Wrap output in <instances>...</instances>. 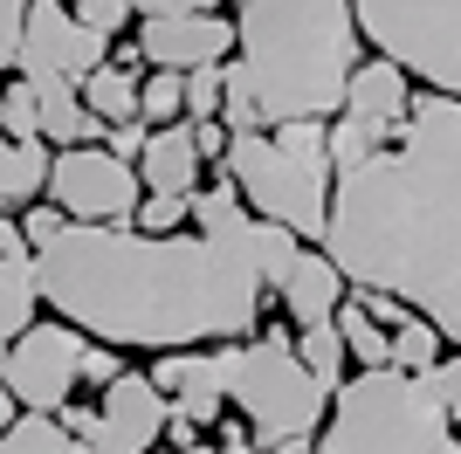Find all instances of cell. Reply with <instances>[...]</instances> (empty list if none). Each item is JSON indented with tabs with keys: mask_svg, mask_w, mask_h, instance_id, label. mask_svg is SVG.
I'll return each instance as SVG.
<instances>
[{
	"mask_svg": "<svg viewBox=\"0 0 461 454\" xmlns=\"http://www.w3.org/2000/svg\"><path fill=\"white\" fill-rule=\"evenodd\" d=\"M49 200L69 221H131L145 200V179L111 145H62L49 166Z\"/></svg>",
	"mask_w": 461,
	"mask_h": 454,
	"instance_id": "10",
	"label": "cell"
},
{
	"mask_svg": "<svg viewBox=\"0 0 461 454\" xmlns=\"http://www.w3.org/2000/svg\"><path fill=\"white\" fill-rule=\"evenodd\" d=\"M379 145H393L385 132H372L366 117H351V111H338L330 117V172H358L372 159Z\"/></svg>",
	"mask_w": 461,
	"mask_h": 454,
	"instance_id": "25",
	"label": "cell"
},
{
	"mask_svg": "<svg viewBox=\"0 0 461 454\" xmlns=\"http://www.w3.org/2000/svg\"><path fill=\"white\" fill-rule=\"evenodd\" d=\"M145 138H152V124H145V117H124V124H111V132H104V145H111L117 159H131V166H138Z\"/></svg>",
	"mask_w": 461,
	"mask_h": 454,
	"instance_id": "35",
	"label": "cell"
},
{
	"mask_svg": "<svg viewBox=\"0 0 461 454\" xmlns=\"http://www.w3.org/2000/svg\"><path fill=\"white\" fill-rule=\"evenodd\" d=\"M0 132L41 138V90L28 83V76H14V83H7V96H0Z\"/></svg>",
	"mask_w": 461,
	"mask_h": 454,
	"instance_id": "28",
	"label": "cell"
},
{
	"mask_svg": "<svg viewBox=\"0 0 461 454\" xmlns=\"http://www.w3.org/2000/svg\"><path fill=\"white\" fill-rule=\"evenodd\" d=\"M427 378H434V393H441V406L455 413V427H461V344H455V351H447V359L434 365Z\"/></svg>",
	"mask_w": 461,
	"mask_h": 454,
	"instance_id": "32",
	"label": "cell"
},
{
	"mask_svg": "<svg viewBox=\"0 0 461 454\" xmlns=\"http://www.w3.org/2000/svg\"><path fill=\"white\" fill-rule=\"evenodd\" d=\"M317 454H461V427L427 372L372 365L330 386Z\"/></svg>",
	"mask_w": 461,
	"mask_h": 454,
	"instance_id": "4",
	"label": "cell"
},
{
	"mask_svg": "<svg viewBox=\"0 0 461 454\" xmlns=\"http://www.w3.org/2000/svg\"><path fill=\"white\" fill-rule=\"evenodd\" d=\"M131 227H145V234H179V227H193V193H145Z\"/></svg>",
	"mask_w": 461,
	"mask_h": 454,
	"instance_id": "27",
	"label": "cell"
},
{
	"mask_svg": "<svg viewBox=\"0 0 461 454\" xmlns=\"http://www.w3.org/2000/svg\"><path fill=\"white\" fill-rule=\"evenodd\" d=\"M345 268L330 262V248L317 241V248H296V262H289V276L276 283V303H283V317L303 331V323H324V317H338V303H345Z\"/></svg>",
	"mask_w": 461,
	"mask_h": 454,
	"instance_id": "14",
	"label": "cell"
},
{
	"mask_svg": "<svg viewBox=\"0 0 461 454\" xmlns=\"http://www.w3.org/2000/svg\"><path fill=\"white\" fill-rule=\"evenodd\" d=\"M138 83H145V69H124V62H96V69L83 76L77 90H83V104H90L104 124H124V117H138Z\"/></svg>",
	"mask_w": 461,
	"mask_h": 454,
	"instance_id": "20",
	"label": "cell"
},
{
	"mask_svg": "<svg viewBox=\"0 0 461 454\" xmlns=\"http://www.w3.org/2000/svg\"><path fill=\"white\" fill-rule=\"evenodd\" d=\"M35 310H41L35 255H0V359H7V344L35 323Z\"/></svg>",
	"mask_w": 461,
	"mask_h": 454,
	"instance_id": "19",
	"label": "cell"
},
{
	"mask_svg": "<svg viewBox=\"0 0 461 454\" xmlns=\"http://www.w3.org/2000/svg\"><path fill=\"white\" fill-rule=\"evenodd\" d=\"M221 90H228V69H221V62L186 69V117H221Z\"/></svg>",
	"mask_w": 461,
	"mask_h": 454,
	"instance_id": "29",
	"label": "cell"
},
{
	"mask_svg": "<svg viewBox=\"0 0 461 454\" xmlns=\"http://www.w3.org/2000/svg\"><path fill=\"white\" fill-rule=\"evenodd\" d=\"M83 351H90V338H83L69 317L28 323V331L7 344L0 378H7V393H14L28 413H62L69 393H77V378H83Z\"/></svg>",
	"mask_w": 461,
	"mask_h": 454,
	"instance_id": "9",
	"label": "cell"
},
{
	"mask_svg": "<svg viewBox=\"0 0 461 454\" xmlns=\"http://www.w3.org/2000/svg\"><path fill=\"white\" fill-rule=\"evenodd\" d=\"M138 117L145 124H179L186 117V69H152L138 83Z\"/></svg>",
	"mask_w": 461,
	"mask_h": 454,
	"instance_id": "26",
	"label": "cell"
},
{
	"mask_svg": "<svg viewBox=\"0 0 461 454\" xmlns=\"http://www.w3.org/2000/svg\"><path fill=\"white\" fill-rule=\"evenodd\" d=\"M186 454H221V448H207V440H193V448H186Z\"/></svg>",
	"mask_w": 461,
	"mask_h": 454,
	"instance_id": "43",
	"label": "cell"
},
{
	"mask_svg": "<svg viewBox=\"0 0 461 454\" xmlns=\"http://www.w3.org/2000/svg\"><path fill=\"white\" fill-rule=\"evenodd\" d=\"M221 0H131V14L145 21V14H213Z\"/></svg>",
	"mask_w": 461,
	"mask_h": 454,
	"instance_id": "37",
	"label": "cell"
},
{
	"mask_svg": "<svg viewBox=\"0 0 461 454\" xmlns=\"http://www.w3.org/2000/svg\"><path fill=\"white\" fill-rule=\"evenodd\" d=\"M152 378H158V393L173 399L186 420H221L228 413V378H221V359H213V344H186V351H158V365H152Z\"/></svg>",
	"mask_w": 461,
	"mask_h": 454,
	"instance_id": "13",
	"label": "cell"
},
{
	"mask_svg": "<svg viewBox=\"0 0 461 454\" xmlns=\"http://www.w3.org/2000/svg\"><path fill=\"white\" fill-rule=\"evenodd\" d=\"M49 166H56L49 138H14V132H0V207L21 213L28 200H41V193H49Z\"/></svg>",
	"mask_w": 461,
	"mask_h": 454,
	"instance_id": "17",
	"label": "cell"
},
{
	"mask_svg": "<svg viewBox=\"0 0 461 454\" xmlns=\"http://www.w3.org/2000/svg\"><path fill=\"white\" fill-rule=\"evenodd\" d=\"M413 76L400 69L393 56H372V62H358L351 69V90H345V111L351 117H366L372 132H385V138H400V124L413 117Z\"/></svg>",
	"mask_w": 461,
	"mask_h": 454,
	"instance_id": "15",
	"label": "cell"
},
{
	"mask_svg": "<svg viewBox=\"0 0 461 454\" xmlns=\"http://www.w3.org/2000/svg\"><path fill=\"white\" fill-rule=\"evenodd\" d=\"M14 420H21V399L7 393V378H0V434H7V427H14Z\"/></svg>",
	"mask_w": 461,
	"mask_h": 454,
	"instance_id": "41",
	"label": "cell"
},
{
	"mask_svg": "<svg viewBox=\"0 0 461 454\" xmlns=\"http://www.w3.org/2000/svg\"><path fill=\"white\" fill-rule=\"evenodd\" d=\"M221 166L234 172V186L262 221L303 234V241H324L330 221V117H289V124H269V132H234L228 159Z\"/></svg>",
	"mask_w": 461,
	"mask_h": 454,
	"instance_id": "5",
	"label": "cell"
},
{
	"mask_svg": "<svg viewBox=\"0 0 461 454\" xmlns=\"http://www.w3.org/2000/svg\"><path fill=\"white\" fill-rule=\"evenodd\" d=\"M166 440H173V454H186L193 440H200V420H186V413L173 406V413H166Z\"/></svg>",
	"mask_w": 461,
	"mask_h": 454,
	"instance_id": "39",
	"label": "cell"
},
{
	"mask_svg": "<svg viewBox=\"0 0 461 454\" xmlns=\"http://www.w3.org/2000/svg\"><path fill=\"white\" fill-rule=\"evenodd\" d=\"M0 255H35L28 234H21V213H7V207H0Z\"/></svg>",
	"mask_w": 461,
	"mask_h": 454,
	"instance_id": "40",
	"label": "cell"
},
{
	"mask_svg": "<svg viewBox=\"0 0 461 454\" xmlns=\"http://www.w3.org/2000/svg\"><path fill=\"white\" fill-rule=\"evenodd\" d=\"M0 96H7V83H0Z\"/></svg>",
	"mask_w": 461,
	"mask_h": 454,
	"instance_id": "45",
	"label": "cell"
},
{
	"mask_svg": "<svg viewBox=\"0 0 461 454\" xmlns=\"http://www.w3.org/2000/svg\"><path fill=\"white\" fill-rule=\"evenodd\" d=\"M234 35H241L234 62L249 69L269 124L345 111L358 41H366L351 0H241Z\"/></svg>",
	"mask_w": 461,
	"mask_h": 454,
	"instance_id": "3",
	"label": "cell"
},
{
	"mask_svg": "<svg viewBox=\"0 0 461 454\" xmlns=\"http://www.w3.org/2000/svg\"><path fill=\"white\" fill-rule=\"evenodd\" d=\"M338 331H345V351L358 372H372V365H393V331H385L379 317H372L366 303L345 289V303H338Z\"/></svg>",
	"mask_w": 461,
	"mask_h": 454,
	"instance_id": "21",
	"label": "cell"
},
{
	"mask_svg": "<svg viewBox=\"0 0 461 454\" xmlns=\"http://www.w3.org/2000/svg\"><path fill=\"white\" fill-rule=\"evenodd\" d=\"M358 35L413 83L461 96V0H351Z\"/></svg>",
	"mask_w": 461,
	"mask_h": 454,
	"instance_id": "7",
	"label": "cell"
},
{
	"mask_svg": "<svg viewBox=\"0 0 461 454\" xmlns=\"http://www.w3.org/2000/svg\"><path fill=\"white\" fill-rule=\"evenodd\" d=\"M200 172H207V159H200V145H193V117H179V124H152V138H145V151H138V179H145V193H193V186H200Z\"/></svg>",
	"mask_w": 461,
	"mask_h": 454,
	"instance_id": "16",
	"label": "cell"
},
{
	"mask_svg": "<svg viewBox=\"0 0 461 454\" xmlns=\"http://www.w3.org/2000/svg\"><path fill=\"white\" fill-rule=\"evenodd\" d=\"M117 372H124L117 344H96V338H90V351H83V386H96V393H104V386H111Z\"/></svg>",
	"mask_w": 461,
	"mask_h": 454,
	"instance_id": "33",
	"label": "cell"
},
{
	"mask_svg": "<svg viewBox=\"0 0 461 454\" xmlns=\"http://www.w3.org/2000/svg\"><path fill=\"white\" fill-rule=\"evenodd\" d=\"M21 35H28V0H0V69H21Z\"/></svg>",
	"mask_w": 461,
	"mask_h": 454,
	"instance_id": "31",
	"label": "cell"
},
{
	"mask_svg": "<svg viewBox=\"0 0 461 454\" xmlns=\"http://www.w3.org/2000/svg\"><path fill=\"white\" fill-rule=\"evenodd\" d=\"M234 21L213 7V14H145L138 28V49L152 69H200V62H228L234 56Z\"/></svg>",
	"mask_w": 461,
	"mask_h": 454,
	"instance_id": "12",
	"label": "cell"
},
{
	"mask_svg": "<svg viewBox=\"0 0 461 454\" xmlns=\"http://www.w3.org/2000/svg\"><path fill=\"white\" fill-rule=\"evenodd\" d=\"M324 248L351 289H393L461 344V96L420 90L393 145L338 172Z\"/></svg>",
	"mask_w": 461,
	"mask_h": 454,
	"instance_id": "2",
	"label": "cell"
},
{
	"mask_svg": "<svg viewBox=\"0 0 461 454\" xmlns=\"http://www.w3.org/2000/svg\"><path fill=\"white\" fill-rule=\"evenodd\" d=\"M69 440L77 434H69L62 413H28V406H21V420L0 434V454H69Z\"/></svg>",
	"mask_w": 461,
	"mask_h": 454,
	"instance_id": "23",
	"label": "cell"
},
{
	"mask_svg": "<svg viewBox=\"0 0 461 454\" xmlns=\"http://www.w3.org/2000/svg\"><path fill=\"white\" fill-rule=\"evenodd\" d=\"M69 454H90V440H69Z\"/></svg>",
	"mask_w": 461,
	"mask_h": 454,
	"instance_id": "44",
	"label": "cell"
},
{
	"mask_svg": "<svg viewBox=\"0 0 461 454\" xmlns=\"http://www.w3.org/2000/svg\"><path fill=\"white\" fill-rule=\"evenodd\" d=\"M77 14L104 35H117V28H131V0H77Z\"/></svg>",
	"mask_w": 461,
	"mask_h": 454,
	"instance_id": "34",
	"label": "cell"
},
{
	"mask_svg": "<svg viewBox=\"0 0 461 454\" xmlns=\"http://www.w3.org/2000/svg\"><path fill=\"white\" fill-rule=\"evenodd\" d=\"M262 241V213L179 234H145L131 221H69L49 248H35V276L41 303L62 310L83 338L117 351H186L255 338V317L276 296Z\"/></svg>",
	"mask_w": 461,
	"mask_h": 454,
	"instance_id": "1",
	"label": "cell"
},
{
	"mask_svg": "<svg viewBox=\"0 0 461 454\" xmlns=\"http://www.w3.org/2000/svg\"><path fill=\"white\" fill-rule=\"evenodd\" d=\"M166 413H173V399L158 393L152 372H117L96 406H77V399L62 406L69 434L90 440V454H152L166 440Z\"/></svg>",
	"mask_w": 461,
	"mask_h": 454,
	"instance_id": "8",
	"label": "cell"
},
{
	"mask_svg": "<svg viewBox=\"0 0 461 454\" xmlns=\"http://www.w3.org/2000/svg\"><path fill=\"white\" fill-rule=\"evenodd\" d=\"M228 124H221V117H193V145H200V159H207V166H221V159H228Z\"/></svg>",
	"mask_w": 461,
	"mask_h": 454,
	"instance_id": "36",
	"label": "cell"
},
{
	"mask_svg": "<svg viewBox=\"0 0 461 454\" xmlns=\"http://www.w3.org/2000/svg\"><path fill=\"white\" fill-rule=\"evenodd\" d=\"M35 90H41V138H49V145H96V138L111 132V124L83 104L77 83H35Z\"/></svg>",
	"mask_w": 461,
	"mask_h": 454,
	"instance_id": "18",
	"label": "cell"
},
{
	"mask_svg": "<svg viewBox=\"0 0 461 454\" xmlns=\"http://www.w3.org/2000/svg\"><path fill=\"white\" fill-rule=\"evenodd\" d=\"M62 227H69V213H62L56 200H49V193L21 207V234H28V248H49V241H56V234H62Z\"/></svg>",
	"mask_w": 461,
	"mask_h": 454,
	"instance_id": "30",
	"label": "cell"
},
{
	"mask_svg": "<svg viewBox=\"0 0 461 454\" xmlns=\"http://www.w3.org/2000/svg\"><path fill=\"white\" fill-rule=\"evenodd\" d=\"M221 454H262V440H255L249 420H221Z\"/></svg>",
	"mask_w": 461,
	"mask_h": 454,
	"instance_id": "38",
	"label": "cell"
},
{
	"mask_svg": "<svg viewBox=\"0 0 461 454\" xmlns=\"http://www.w3.org/2000/svg\"><path fill=\"white\" fill-rule=\"evenodd\" d=\"M262 454H317V434H296V440H276V448H262Z\"/></svg>",
	"mask_w": 461,
	"mask_h": 454,
	"instance_id": "42",
	"label": "cell"
},
{
	"mask_svg": "<svg viewBox=\"0 0 461 454\" xmlns=\"http://www.w3.org/2000/svg\"><path fill=\"white\" fill-rule=\"evenodd\" d=\"M221 378H228V406H241V420L255 427L262 448L296 434H317L330 413V386L303 365L289 331H262V338H234L213 344Z\"/></svg>",
	"mask_w": 461,
	"mask_h": 454,
	"instance_id": "6",
	"label": "cell"
},
{
	"mask_svg": "<svg viewBox=\"0 0 461 454\" xmlns=\"http://www.w3.org/2000/svg\"><path fill=\"white\" fill-rule=\"evenodd\" d=\"M296 351H303V365H310L317 378H324V386H338V378H345V365H351L338 317H324V323H303V331H296Z\"/></svg>",
	"mask_w": 461,
	"mask_h": 454,
	"instance_id": "24",
	"label": "cell"
},
{
	"mask_svg": "<svg viewBox=\"0 0 461 454\" xmlns=\"http://www.w3.org/2000/svg\"><path fill=\"white\" fill-rule=\"evenodd\" d=\"M104 28L69 7V0H28V35H21V76L28 83H83L96 62H111Z\"/></svg>",
	"mask_w": 461,
	"mask_h": 454,
	"instance_id": "11",
	"label": "cell"
},
{
	"mask_svg": "<svg viewBox=\"0 0 461 454\" xmlns=\"http://www.w3.org/2000/svg\"><path fill=\"white\" fill-rule=\"evenodd\" d=\"M441 359H447L441 323L420 317V310H406V317L393 323V365H400V372H434Z\"/></svg>",
	"mask_w": 461,
	"mask_h": 454,
	"instance_id": "22",
	"label": "cell"
}]
</instances>
